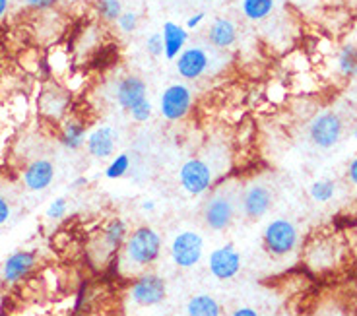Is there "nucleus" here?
Instances as JSON below:
<instances>
[{
    "label": "nucleus",
    "instance_id": "28",
    "mask_svg": "<svg viewBox=\"0 0 357 316\" xmlns=\"http://www.w3.org/2000/svg\"><path fill=\"white\" fill-rule=\"evenodd\" d=\"M138 22H140V18H138L136 12H132V10H125V12L119 16V19H116L115 24L116 27L121 29V33H134V31L138 29Z\"/></svg>",
    "mask_w": 357,
    "mask_h": 316
},
{
    "label": "nucleus",
    "instance_id": "33",
    "mask_svg": "<svg viewBox=\"0 0 357 316\" xmlns=\"http://www.w3.org/2000/svg\"><path fill=\"white\" fill-rule=\"evenodd\" d=\"M10 216H12V204H10V200L6 196L0 194V227L8 221Z\"/></svg>",
    "mask_w": 357,
    "mask_h": 316
},
{
    "label": "nucleus",
    "instance_id": "39",
    "mask_svg": "<svg viewBox=\"0 0 357 316\" xmlns=\"http://www.w3.org/2000/svg\"><path fill=\"white\" fill-rule=\"evenodd\" d=\"M88 184V177H78L76 181L72 182V189H80V187H86Z\"/></svg>",
    "mask_w": 357,
    "mask_h": 316
},
{
    "label": "nucleus",
    "instance_id": "36",
    "mask_svg": "<svg viewBox=\"0 0 357 316\" xmlns=\"http://www.w3.org/2000/svg\"><path fill=\"white\" fill-rule=\"evenodd\" d=\"M231 316H259V313H257L255 308H250V307H239V308H235V310H233Z\"/></svg>",
    "mask_w": 357,
    "mask_h": 316
},
{
    "label": "nucleus",
    "instance_id": "5",
    "mask_svg": "<svg viewBox=\"0 0 357 316\" xmlns=\"http://www.w3.org/2000/svg\"><path fill=\"white\" fill-rule=\"evenodd\" d=\"M178 184L190 196H202L214 187V167L206 159L190 157L178 169Z\"/></svg>",
    "mask_w": 357,
    "mask_h": 316
},
{
    "label": "nucleus",
    "instance_id": "22",
    "mask_svg": "<svg viewBox=\"0 0 357 316\" xmlns=\"http://www.w3.org/2000/svg\"><path fill=\"white\" fill-rule=\"evenodd\" d=\"M187 316H222V305L212 295L200 293L187 301Z\"/></svg>",
    "mask_w": 357,
    "mask_h": 316
},
{
    "label": "nucleus",
    "instance_id": "37",
    "mask_svg": "<svg viewBox=\"0 0 357 316\" xmlns=\"http://www.w3.org/2000/svg\"><path fill=\"white\" fill-rule=\"evenodd\" d=\"M140 208H142L144 212H153V210H155V202H153V200H144L142 204H140Z\"/></svg>",
    "mask_w": 357,
    "mask_h": 316
},
{
    "label": "nucleus",
    "instance_id": "14",
    "mask_svg": "<svg viewBox=\"0 0 357 316\" xmlns=\"http://www.w3.org/2000/svg\"><path fill=\"white\" fill-rule=\"evenodd\" d=\"M54 175H56L54 163L47 157H37L24 169L22 182L29 192H41L53 184Z\"/></svg>",
    "mask_w": 357,
    "mask_h": 316
},
{
    "label": "nucleus",
    "instance_id": "38",
    "mask_svg": "<svg viewBox=\"0 0 357 316\" xmlns=\"http://www.w3.org/2000/svg\"><path fill=\"white\" fill-rule=\"evenodd\" d=\"M8 8H10V0H0V19L6 16Z\"/></svg>",
    "mask_w": 357,
    "mask_h": 316
},
{
    "label": "nucleus",
    "instance_id": "13",
    "mask_svg": "<svg viewBox=\"0 0 357 316\" xmlns=\"http://www.w3.org/2000/svg\"><path fill=\"white\" fill-rule=\"evenodd\" d=\"M126 239H128V226H126L125 219H121V217L109 219L98 241L101 260L105 262L111 256H115L125 246Z\"/></svg>",
    "mask_w": 357,
    "mask_h": 316
},
{
    "label": "nucleus",
    "instance_id": "24",
    "mask_svg": "<svg viewBox=\"0 0 357 316\" xmlns=\"http://www.w3.org/2000/svg\"><path fill=\"white\" fill-rule=\"evenodd\" d=\"M336 68L338 74L346 80L357 78V43H346L342 45L336 56Z\"/></svg>",
    "mask_w": 357,
    "mask_h": 316
},
{
    "label": "nucleus",
    "instance_id": "2",
    "mask_svg": "<svg viewBox=\"0 0 357 316\" xmlns=\"http://www.w3.org/2000/svg\"><path fill=\"white\" fill-rule=\"evenodd\" d=\"M237 204H239V198L231 190H215L214 194L206 200L204 210H202V219H204L206 227L212 231H218V233L227 231L237 216Z\"/></svg>",
    "mask_w": 357,
    "mask_h": 316
},
{
    "label": "nucleus",
    "instance_id": "19",
    "mask_svg": "<svg viewBox=\"0 0 357 316\" xmlns=\"http://www.w3.org/2000/svg\"><path fill=\"white\" fill-rule=\"evenodd\" d=\"M338 258V251H336V244L326 239L321 241H314V243L307 248V264L311 266L314 271H322L332 268L336 264Z\"/></svg>",
    "mask_w": 357,
    "mask_h": 316
},
{
    "label": "nucleus",
    "instance_id": "3",
    "mask_svg": "<svg viewBox=\"0 0 357 316\" xmlns=\"http://www.w3.org/2000/svg\"><path fill=\"white\" fill-rule=\"evenodd\" d=\"M344 118L336 111H321L311 118L307 134L314 148L319 150H332L344 138Z\"/></svg>",
    "mask_w": 357,
    "mask_h": 316
},
{
    "label": "nucleus",
    "instance_id": "20",
    "mask_svg": "<svg viewBox=\"0 0 357 316\" xmlns=\"http://www.w3.org/2000/svg\"><path fill=\"white\" fill-rule=\"evenodd\" d=\"M68 95H66V91L63 88H47V90L41 93V97H39V109H41V113H43L45 117L54 118V120H59V118L64 117V113H66V109H68Z\"/></svg>",
    "mask_w": 357,
    "mask_h": 316
},
{
    "label": "nucleus",
    "instance_id": "34",
    "mask_svg": "<svg viewBox=\"0 0 357 316\" xmlns=\"http://www.w3.org/2000/svg\"><path fill=\"white\" fill-rule=\"evenodd\" d=\"M206 19L204 12H197V14H192V16H188L187 22H185V27H187L188 31L190 29H197V27L202 26V22Z\"/></svg>",
    "mask_w": 357,
    "mask_h": 316
},
{
    "label": "nucleus",
    "instance_id": "25",
    "mask_svg": "<svg viewBox=\"0 0 357 316\" xmlns=\"http://www.w3.org/2000/svg\"><path fill=\"white\" fill-rule=\"evenodd\" d=\"M334 194H336V182L331 181V179H319L309 187V196L319 204L331 202L334 198Z\"/></svg>",
    "mask_w": 357,
    "mask_h": 316
},
{
    "label": "nucleus",
    "instance_id": "16",
    "mask_svg": "<svg viewBox=\"0 0 357 316\" xmlns=\"http://www.w3.org/2000/svg\"><path fill=\"white\" fill-rule=\"evenodd\" d=\"M36 266V253H31V251H16V253L10 254L8 258L4 260V264H2V281L14 285V283H18L24 278H27Z\"/></svg>",
    "mask_w": 357,
    "mask_h": 316
},
{
    "label": "nucleus",
    "instance_id": "23",
    "mask_svg": "<svg viewBox=\"0 0 357 316\" xmlns=\"http://www.w3.org/2000/svg\"><path fill=\"white\" fill-rule=\"evenodd\" d=\"M276 10V0H241V12L245 19L252 24L264 22Z\"/></svg>",
    "mask_w": 357,
    "mask_h": 316
},
{
    "label": "nucleus",
    "instance_id": "30",
    "mask_svg": "<svg viewBox=\"0 0 357 316\" xmlns=\"http://www.w3.org/2000/svg\"><path fill=\"white\" fill-rule=\"evenodd\" d=\"M152 113H153V105H152V101L150 100H146L144 103H140L138 107H134L128 115L132 117L134 123H146L148 118L152 117Z\"/></svg>",
    "mask_w": 357,
    "mask_h": 316
},
{
    "label": "nucleus",
    "instance_id": "40",
    "mask_svg": "<svg viewBox=\"0 0 357 316\" xmlns=\"http://www.w3.org/2000/svg\"><path fill=\"white\" fill-rule=\"evenodd\" d=\"M354 138H356V140H357V127L354 128Z\"/></svg>",
    "mask_w": 357,
    "mask_h": 316
},
{
    "label": "nucleus",
    "instance_id": "32",
    "mask_svg": "<svg viewBox=\"0 0 357 316\" xmlns=\"http://www.w3.org/2000/svg\"><path fill=\"white\" fill-rule=\"evenodd\" d=\"M56 2L59 0H24V4H26L27 8L37 10V12H47V10L54 8Z\"/></svg>",
    "mask_w": 357,
    "mask_h": 316
},
{
    "label": "nucleus",
    "instance_id": "8",
    "mask_svg": "<svg viewBox=\"0 0 357 316\" xmlns=\"http://www.w3.org/2000/svg\"><path fill=\"white\" fill-rule=\"evenodd\" d=\"M171 260L181 270L195 268L204 254V239L197 231H181L171 243Z\"/></svg>",
    "mask_w": 357,
    "mask_h": 316
},
{
    "label": "nucleus",
    "instance_id": "29",
    "mask_svg": "<svg viewBox=\"0 0 357 316\" xmlns=\"http://www.w3.org/2000/svg\"><path fill=\"white\" fill-rule=\"evenodd\" d=\"M66 212H68V200L64 198V196H59V198H54L51 204H49V208H47V217L49 219H63L66 216Z\"/></svg>",
    "mask_w": 357,
    "mask_h": 316
},
{
    "label": "nucleus",
    "instance_id": "4",
    "mask_svg": "<svg viewBox=\"0 0 357 316\" xmlns=\"http://www.w3.org/2000/svg\"><path fill=\"white\" fill-rule=\"evenodd\" d=\"M262 244H264V251L270 256H287L297 248L299 244V231L295 227L294 221H289L286 217H278L272 219L262 233Z\"/></svg>",
    "mask_w": 357,
    "mask_h": 316
},
{
    "label": "nucleus",
    "instance_id": "11",
    "mask_svg": "<svg viewBox=\"0 0 357 316\" xmlns=\"http://www.w3.org/2000/svg\"><path fill=\"white\" fill-rule=\"evenodd\" d=\"M208 270L215 280L229 281L241 271V253L235 248V244L227 243L223 246H218L215 251L210 253L208 260Z\"/></svg>",
    "mask_w": 357,
    "mask_h": 316
},
{
    "label": "nucleus",
    "instance_id": "26",
    "mask_svg": "<svg viewBox=\"0 0 357 316\" xmlns=\"http://www.w3.org/2000/svg\"><path fill=\"white\" fill-rule=\"evenodd\" d=\"M130 171V155L128 154H116L111 157V161L105 167V177L109 181H119L123 179L126 173Z\"/></svg>",
    "mask_w": 357,
    "mask_h": 316
},
{
    "label": "nucleus",
    "instance_id": "15",
    "mask_svg": "<svg viewBox=\"0 0 357 316\" xmlns=\"http://www.w3.org/2000/svg\"><path fill=\"white\" fill-rule=\"evenodd\" d=\"M116 142H119V136L113 127H103L93 128L86 138V152L96 159H111L115 155Z\"/></svg>",
    "mask_w": 357,
    "mask_h": 316
},
{
    "label": "nucleus",
    "instance_id": "9",
    "mask_svg": "<svg viewBox=\"0 0 357 316\" xmlns=\"http://www.w3.org/2000/svg\"><path fill=\"white\" fill-rule=\"evenodd\" d=\"M175 68L183 80H200L212 68V53L200 45L185 47V51L175 58Z\"/></svg>",
    "mask_w": 357,
    "mask_h": 316
},
{
    "label": "nucleus",
    "instance_id": "35",
    "mask_svg": "<svg viewBox=\"0 0 357 316\" xmlns=\"http://www.w3.org/2000/svg\"><path fill=\"white\" fill-rule=\"evenodd\" d=\"M348 179L354 187H357V155L351 159V161H349L348 165Z\"/></svg>",
    "mask_w": 357,
    "mask_h": 316
},
{
    "label": "nucleus",
    "instance_id": "31",
    "mask_svg": "<svg viewBox=\"0 0 357 316\" xmlns=\"http://www.w3.org/2000/svg\"><path fill=\"white\" fill-rule=\"evenodd\" d=\"M146 53L150 54L152 58H160L163 54V39L161 33H152V35L146 39Z\"/></svg>",
    "mask_w": 357,
    "mask_h": 316
},
{
    "label": "nucleus",
    "instance_id": "12",
    "mask_svg": "<svg viewBox=\"0 0 357 316\" xmlns=\"http://www.w3.org/2000/svg\"><path fill=\"white\" fill-rule=\"evenodd\" d=\"M115 100L116 105L130 113L134 107H138L140 103L148 100V86L146 81L136 76V74H126L115 86Z\"/></svg>",
    "mask_w": 357,
    "mask_h": 316
},
{
    "label": "nucleus",
    "instance_id": "18",
    "mask_svg": "<svg viewBox=\"0 0 357 316\" xmlns=\"http://www.w3.org/2000/svg\"><path fill=\"white\" fill-rule=\"evenodd\" d=\"M237 26L229 18H215L208 27V43L218 51H227L237 43Z\"/></svg>",
    "mask_w": 357,
    "mask_h": 316
},
{
    "label": "nucleus",
    "instance_id": "10",
    "mask_svg": "<svg viewBox=\"0 0 357 316\" xmlns=\"http://www.w3.org/2000/svg\"><path fill=\"white\" fill-rule=\"evenodd\" d=\"M272 202H274L272 190L262 182H252L241 192L239 206L243 210V216L250 219V221H257V219H262L270 212Z\"/></svg>",
    "mask_w": 357,
    "mask_h": 316
},
{
    "label": "nucleus",
    "instance_id": "1",
    "mask_svg": "<svg viewBox=\"0 0 357 316\" xmlns=\"http://www.w3.org/2000/svg\"><path fill=\"white\" fill-rule=\"evenodd\" d=\"M161 254V235L150 226H140L128 233L121 248V268L125 274H138L158 262Z\"/></svg>",
    "mask_w": 357,
    "mask_h": 316
},
{
    "label": "nucleus",
    "instance_id": "27",
    "mask_svg": "<svg viewBox=\"0 0 357 316\" xmlns=\"http://www.w3.org/2000/svg\"><path fill=\"white\" fill-rule=\"evenodd\" d=\"M96 10H98L99 18L105 19V22H116L119 16L125 12L121 0H98L96 2Z\"/></svg>",
    "mask_w": 357,
    "mask_h": 316
},
{
    "label": "nucleus",
    "instance_id": "6",
    "mask_svg": "<svg viewBox=\"0 0 357 316\" xmlns=\"http://www.w3.org/2000/svg\"><path fill=\"white\" fill-rule=\"evenodd\" d=\"M130 301L138 307H158L167 297V283L160 274L142 271L130 285Z\"/></svg>",
    "mask_w": 357,
    "mask_h": 316
},
{
    "label": "nucleus",
    "instance_id": "7",
    "mask_svg": "<svg viewBox=\"0 0 357 316\" xmlns=\"http://www.w3.org/2000/svg\"><path fill=\"white\" fill-rule=\"evenodd\" d=\"M190 109H192V91L187 84L175 81L161 91L160 113L167 123H178L187 118Z\"/></svg>",
    "mask_w": 357,
    "mask_h": 316
},
{
    "label": "nucleus",
    "instance_id": "17",
    "mask_svg": "<svg viewBox=\"0 0 357 316\" xmlns=\"http://www.w3.org/2000/svg\"><path fill=\"white\" fill-rule=\"evenodd\" d=\"M160 33L163 39V56L167 61H175L187 47L188 29L185 26H178L175 22H165Z\"/></svg>",
    "mask_w": 357,
    "mask_h": 316
},
{
    "label": "nucleus",
    "instance_id": "21",
    "mask_svg": "<svg viewBox=\"0 0 357 316\" xmlns=\"http://www.w3.org/2000/svg\"><path fill=\"white\" fill-rule=\"evenodd\" d=\"M61 142L66 150L70 152H78L86 145V138H88V132H86V125L82 123L80 118L76 117H66L63 120V127H61Z\"/></svg>",
    "mask_w": 357,
    "mask_h": 316
}]
</instances>
